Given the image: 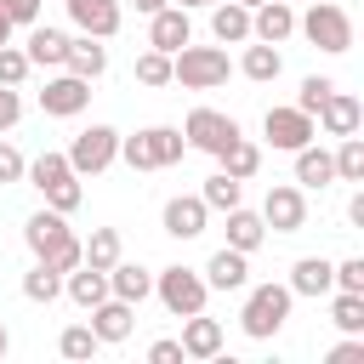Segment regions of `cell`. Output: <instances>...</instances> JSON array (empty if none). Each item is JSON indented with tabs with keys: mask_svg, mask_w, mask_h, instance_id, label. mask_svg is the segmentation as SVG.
Returning <instances> with one entry per match:
<instances>
[{
	"mask_svg": "<svg viewBox=\"0 0 364 364\" xmlns=\"http://www.w3.org/2000/svg\"><path fill=\"white\" fill-rule=\"evenodd\" d=\"M23 245L34 250V262H51L57 273H68V267H80V239L68 233V216L63 210H34L28 222H23Z\"/></svg>",
	"mask_w": 364,
	"mask_h": 364,
	"instance_id": "6da1fadb",
	"label": "cell"
},
{
	"mask_svg": "<svg viewBox=\"0 0 364 364\" xmlns=\"http://www.w3.org/2000/svg\"><path fill=\"white\" fill-rule=\"evenodd\" d=\"M63 296H68L74 307H85V313H91V307H97V301L108 296V273H102V267H85V262H80V267H68V273H63Z\"/></svg>",
	"mask_w": 364,
	"mask_h": 364,
	"instance_id": "cb8c5ba5",
	"label": "cell"
},
{
	"mask_svg": "<svg viewBox=\"0 0 364 364\" xmlns=\"http://www.w3.org/2000/svg\"><path fill=\"white\" fill-rule=\"evenodd\" d=\"M28 80V57L17 46H0V85H23Z\"/></svg>",
	"mask_w": 364,
	"mask_h": 364,
	"instance_id": "ab89813d",
	"label": "cell"
},
{
	"mask_svg": "<svg viewBox=\"0 0 364 364\" xmlns=\"http://www.w3.org/2000/svg\"><path fill=\"white\" fill-rule=\"evenodd\" d=\"M216 159H222V171H228V176H239V182H250V176L262 171V148H256V142H245V136H233Z\"/></svg>",
	"mask_w": 364,
	"mask_h": 364,
	"instance_id": "f1b7e54d",
	"label": "cell"
},
{
	"mask_svg": "<svg viewBox=\"0 0 364 364\" xmlns=\"http://www.w3.org/2000/svg\"><path fill=\"white\" fill-rule=\"evenodd\" d=\"M171 6H182V11H188V6H216V0H171Z\"/></svg>",
	"mask_w": 364,
	"mask_h": 364,
	"instance_id": "f907efd6",
	"label": "cell"
},
{
	"mask_svg": "<svg viewBox=\"0 0 364 364\" xmlns=\"http://www.w3.org/2000/svg\"><path fill=\"white\" fill-rule=\"evenodd\" d=\"M23 176L46 193V188H57V182H63V176H74V171H68V154H51V148H46L40 159H28V171H23Z\"/></svg>",
	"mask_w": 364,
	"mask_h": 364,
	"instance_id": "e575fe53",
	"label": "cell"
},
{
	"mask_svg": "<svg viewBox=\"0 0 364 364\" xmlns=\"http://www.w3.org/2000/svg\"><path fill=\"white\" fill-rule=\"evenodd\" d=\"M6 347H11V336H6V324H0V358H6Z\"/></svg>",
	"mask_w": 364,
	"mask_h": 364,
	"instance_id": "816d5d0a",
	"label": "cell"
},
{
	"mask_svg": "<svg viewBox=\"0 0 364 364\" xmlns=\"http://www.w3.org/2000/svg\"><path fill=\"white\" fill-rule=\"evenodd\" d=\"M182 136H188V148H199V154L216 159V154H222L233 136H245V131H239V119L222 114V108H193V114L182 119Z\"/></svg>",
	"mask_w": 364,
	"mask_h": 364,
	"instance_id": "ba28073f",
	"label": "cell"
},
{
	"mask_svg": "<svg viewBox=\"0 0 364 364\" xmlns=\"http://www.w3.org/2000/svg\"><path fill=\"white\" fill-rule=\"evenodd\" d=\"M324 358H330V364H364V336H347V341L330 347Z\"/></svg>",
	"mask_w": 364,
	"mask_h": 364,
	"instance_id": "ee69618b",
	"label": "cell"
},
{
	"mask_svg": "<svg viewBox=\"0 0 364 364\" xmlns=\"http://www.w3.org/2000/svg\"><path fill=\"white\" fill-rule=\"evenodd\" d=\"M205 284H210V290H245V284H250V256L233 250V245H222V250L205 262Z\"/></svg>",
	"mask_w": 364,
	"mask_h": 364,
	"instance_id": "d6986e66",
	"label": "cell"
},
{
	"mask_svg": "<svg viewBox=\"0 0 364 364\" xmlns=\"http://www.w3.org/2000/svg\"><path fill=\"white\" fill-rule=\"evenodd\" d=\"M80 262H85V267H102V273H108V267L119 262V228H91V239L80 245Z\"/></svg>",
	"mask_w": 364,
	"mask_h": 364,
	"instance_id": "f546056e",
	"label": "cell"
},
{
	"mask_svg": "<svg viewBox=\"0 0 364 364\" xmlns=\"http://www.w3.org/2000/svg\"><path fill=\"white\" fill-rule=\"evenodd\" d=\"M119 159V131L114 125H85L74 142H68V171L74 176H97Z\"/></svg>",
	"mask_w": 364,
	"mask_h": 364,
	"instance_id": "52a82bcc",
	"label": "cell"
},
{
	"mask_svg": "<svg viewBox=\"0 0 364 364\" xmlns=\"http://www.w3.org/2000/svg\"><path fill=\"white\" fill-rule=\"evenodd\" d=\"M290 290H296V296H330V290H336V262L301 256V262L290 267Z\"/></svg>",
	"mask_w": 364,
	"mask_h": 364,
	"instance_id": "d4e9b609",
	"label": "cell"
},
{
	"mask_svg": "<svg viewBox=\"0 0 364 364\" xmlns=\"http://www.w3.org/2000/svg\"><path fill=\"white\" fill-rule=\"evenodd\" d=\"M199 199H205L210 210H233V205H245V182H239V176H228V171H216V176H205Z\"/></svg>",
	"mask_w": 364,
	"mask_h": 364,
	"instance_id": "d6a6232c",
	"label": "cell"
},
{
	"mask_svg": "<svg viewBox=\"0 0 364 364\" xmlns=\"http://www.w3.org/2000/svg\"><path fill=\"white\" fill-rule=\"evenodd\" d=\"M91 330H97V341L102 347H114V341H125L131 330H136V307L131 301H119V296H102L97 307H91V318H85Z\"/></svg>",
	"mask_w": 364,
	"mask_h": 364,
	"instance_id": "9a60e30c",
	"label": "cell"
},
{
	"mask_svg": "<svg viewBox=\"0 0 364 364\" xmlns=\"http://www.w3.org/2000/svg\"><path fill=\"white\" fill-rule=\"evenodd\" d=\"M23 296H28V301H57V296H63V273H57L51 262H34V267L23 273Z\"/></svg>",
	"mask_w": 364,
	"mask_h": 364,
	"instance_id": "836d02e7",
	"label": "cell"
},
{
	"mask_svg": "<svg viewBox=\"0 0 364 364\" xmlns=\"http://www.w3.org/2000/svg\"><path fill=\"white\" fill-rule=\"evenodd\" d=\"M262 131H267V142H273V148H284V154H296V148H307V142L318 136L313 114H301L296 102H284V108H267V114H262Z\"/></svg>",
	"mask_w": 364,
	"mask_h": 364,
	"instance_id": "9c48e42d",
	"label": "cell"
},
{
	"mask_svg": "<svg viewBox=\"0 0 364 364\" xmlns=\"http://www.w3.org/2000/svg\"><path fill=\"white\" fill-rule=\"evenodd\" d=\"M313 119L324 125V136H353V131L364 125V102H358L353 91H341V85H336V91L318 102V114H313Z\"/></svg>",
	"mask_w": 364,
	"mask_h": 364,
	"instance_id": "5bb4252c",
	"label": "cell"
},
{
	"mask_svg": "<svg viewBox=\"0 0 364 364\" xmlns=\"http://www.w3.org/2000/svg\"><path fill=\"white\" fill-rule=\"evenodd\" d=\"M347 222H353V228H364V193H353V205H347Z\"/></svg>",
	"mask_w": 364,
	"mask_h": 364,
	"instance_id": "7dc6e473",
	"label": "cell"
},
{
	"mask_svg": "<svg viewBox=\"0 0 364 364\" xmlns=\"http://www.w3.org/2000/svg\"><path fill=\"white\" fill-rule=\"evenodd\" d=\"M23 171H28V159L11 142H0V182H23Z\"/></svg>",
	"mask_w": 364,
	"mask_h": 364,
	"instance_id": "b9f144b4",
	"label": "cell"
},
{
	"mask_svg": "<svg viewBox=\"0 0 364 364\" xmlns=\"http://www.w3.org/2000/svg\"><path fill=\"white\" fill-rule=\"evenodd\" d=\"M97 347H102V341H97L91 324H68V330L57 336V353H63V358H91Z\"/></svg>",
	"mask_w": 364,
	"mask_h": 364,
	"instance_id": "d590c367",
	"label": "cell"
},
{
	"mask_svg": "<svg viewBox=\"0 0 364 364\" xmlns=\"http://www.w3.org/2000/svg\"><path fill=\"white\" fill-rule=\"evenodd\" d=\"M63 6H68V17H74L80 34H97V40H114L119 34V17H125L119 0H63Z\"/></svg>",
	"mask_w": 364,
	"mask_h": 364,
	"instance_id": "4fadbf2b",
	"label": "cell"
},
{
	"mask_svg": "<svg viewBox=\"0 0 364 364\" xmlns=\"http://www.w3.org/2000/svg\"><path fill=\"white\" fill-rule=\"evenodd\" d=\"M91 102V80H80V74H57V80H46V91H40V108L51 114V119H74L80 108Z\"/></svg>",
	"mask_w": 364,
	"mask_h": 364,
	"instance_id": "8fae6325",
	"label": "cell"
},
{
	"mask_svg": "<svg viewBox=\"0 0 364 364\" xmlns=\"http://www.w3.org/2000/svg\"><path fill=\"white\" fill-rule=\"evenodd\" d=\"M228 74H233V57H228V46H182V51H171V85H182V91H216V85H228Z\"/></svg>",
	"mask_w": 364,
	"mask_h": 364,
	"instance_id": "7a4b0ae2",
	"label": "cell"
},
{
	"mask_svg": "<svg viewBox=\"0 0 364 364\" xmlns=\"http://www.w3.org/2000/svg\"><path fill=\"white\" fill-rule=\"evenodd\" d=\"M131 6H136L142 17H154V11H159V6H171V0H131Z\"/></svg>",
	"mask_w": 364,
	"mask_h": 364,
	"instance_id": "681fc988",
	"label": "cell"
},
{
	"mask_svg": "<svg viewBox=\"0 0 364 364\" xmlns=\"http://www.w3.org/2000/svg\"><path fill=\"white\" fill-rule=\"evenodd\" d=\"M210 34H216V46H245V40H250V6L216 0V6H210Z\"/></svg>",
	"mask_w": 364,
	"mask_h": 364,
	"instance_id": "44dd1931",
	"label": "cell"
},
{
	"mask_svg": "<svg viewBox=\"0 0 364 364\" xmlns=\"http://www.w3.org/2000/svg\"><path fill=\"white\" fill-rule=\"evenodd\" d=\"M336 182H364V136H336Z\"/></svg>",
	"mask_w": 364,
	"mask_h": 364,
	"instance_id": "1f68e13d",
	"label": "cell"
},
{
	"mask_svg": "<svg viewBox=\"0 0 364 364\" xmlns=\"http://www.w3.org/2000/svg\"><path fill=\"white\" fill-rule=\"evenodd\" d=\"M108 296H119V301H148L154 296V273L142 267V262H114L108 267Z\"/></svg>",
	"mask_w": 364,
	"mask_h": 364,
	"instance_id": "603a6c76",
	"label": "cell"
},
{
	"mask_svg": "<svg viewBox=\"0 0 364 364\" xmlns=\"http://www.w3.org/2000/svg\"><path fill=\"white\" fill-rule=\"evenodd\" d=\"M148 358H154V364H182V341H171V336H159V341L148 347Z\"/></svg>",
	"mask_w": 364,
	"mask_h": 364,
	"instance_id": "f6af8a7d",
	"label": "cell"
},
{
	"mask_svg": "<svg viewBox=\"0 0 364 364\" xmlns=\"http://www.w3.org/2000/svg\"><path fill=\"white\" fill-rule=\"evenodd\" d=\"M11 28H17V23H11V11H6V0H0V46H11Z\"/></svg>",
	"mask_w": 364,
	"mask_h": 364,
	"instance_id": "c3c4849f",
	"label": "cell"
},
{
	"mask_svg": "<svg viewBox=\"0 0 364 364\" xmlns=\"http://www.w3.org/2000/svg\"><path fill=\"white\" fill-rule=\"evenodd\" d=\"M63 68L80 74V80H102V68H108V46H102L97 34H68V57H63Z\"/></svg>",
	"mask_w": 364,
	"mask_h": 364,
	"instance_id": "ffe728a7",
	"label": "cell"
},
{
	"mask_svg": "<svg viewBox=\"0 0 364 364\" xmlns=\"http://www.w3.org/2000/svg\"><path fill=\"white\" fill-rule=\"evenodd\" d=\"M136 80H142V85H171V57L148 46V51L136 57Z\"/></svg>",
	"mask_w": 364,
	"mask_h": 364,
	"instance_id": "8d00e7d4",
	"label": "cell"
},
{
	"mask_svg": "<svg viewBox=\"0 0 364 364\" xmlns=\"http://www.w3.org/2000/svg\"><path fill=\"white\" fill-rule=\"evenodd\" d=\"M296 34V6L290 0H262L250 11V40H267V46H284Z\"/></svg>",
	"mask_w": 364,
	"mask_h": 364,
	"instance_id": "e0dca14e",
	"label": "cell"
},
{
	"mask_svg": "<svg viewBox=\"0 0 364 364\" xmlns=\"http://www.w3.org/2000/svg\"><path fill=\"white\" fill-rule=\"evenodd\" d=\"M6 11H11V23H40V0H6Z\"/></svg>",
	"mask_w": 364,
	"mask_h": 364,
	"instance_id": "bcb514c9",
	"label": "cell"
},
{
	"mask_svg": "<svg viewBox=\"0 0 364 364\" xmlns=\"http://www.w3.org/2000/svg\"><path fill=\"white\" fill-rule=\"evenodd\" d=\"M290 301H296V290L290 284H256L250 296H245V313H239V330L250 336V341H273L279 330H284V318H290Z\"/></svg>",
	"mask_w": 364,
	"mask_h": 364,
	"instance_id": "277c9868",
	"label": "cell"
},
{
	"mask_svg": "<svg viewBox=\"0 0 364 364\" xmlns=\"http://www.w3.org/2000/svg\"><path fill=\"white\" fill-rule=\"evenodd\" d=\"M154 296H159V307L171 313V318H188V313H205V296H210V284H205V273H193V267H159L154 273Z\"/></svg>",
	"mask_w": 364,
	"mask_h": 364,
	"instance_id": "5b68a950",
	"label": "cell"
},
{
	"mask_svg": "<svg viewBox=\"0 0 364 364\" xmlns=\"http://www.w3.org/2000/svg\"><path fill=\"white\" fill-rule=\"evenodd\" d=\"M279 68H284V57H279V46H267V40H250V46H245V57H239V74H245V80H256V85H273V80H279Z\"/></svg>",
	"mask_w": 364,
	"mask_h": 364,
	"instance_id": "484cf974",
	"label": "cell"
},
{
	"mask_svg": "<svg viewBox=\"0 0 364 364\" xmlns=\"http://www.w3.org/2000/svg\"><path fill=\"white\" fill-rule=\"evenodd\" d=\"M80 199H85L80 176H63L57 188H46V205H51V210H63V216H68V210H80Z\"/></svg>",
	"mask_w": 364,
	"mask_h": 364,
	"instance_id": "f35d334b",
	"label": "cell"
},
{
	"mask_svg": "<svg viewBox=\"0 0 364 364\" xmlns=\"http://www.w3.org/2000/svg\"><path fill=\"white\" fill-rule=\"evenodd\" d=\"M330 324L347 336H364V296L358 290H330Z\"/></svg>",
	"mask_w": 364,
	"mask_h": 364,
	"instance_id": "4dcf8cb0",
	"label": "cell"
},
{
	"mask_svg": "<svg viewBox=\"0 0 364 364\" xmlns=\"http://www.w3.org/2000/svg\"><path fill=\"white\" fill-rule=\"evenodd\" d=\"M23 119V97H17V85H0V131H11Z\"/></svg>",
	"mask_w": 364,
	"mask_h": 364,
	"instance_id": "7bdbcfd3",
	"label": "cell"
},
{
	"mask_svg": "<svg viewBox=\"0 0 364 364\" xmlns=\"http://www.w3.org/2000/svg\"><path fill=\"white\" fill-rule=\"evenodd\" d=\"M188 40H193V23H188L182 6H159V11L148 17V46H154V51L171 57V51H182Z\"/></svg>",
	"mask_w": 364,
	"mask_h": 364,
	"instance_id": "2e32d148",
	"label": "cell"
},
{
	"mask_svg": "<svg viewBox=\"0 0 364 364\" xmlns=\"http://www.w3.org/2000/svg\"><path fill=\"white\" fill-rule=\"evenodd\" d=\"M262 222H267L273 233H301V228H307V193H301L296 182H273L267 199H262Z\"/></svg>",
	"mask_w": 364,
	"mask_h": 364,
	"instance_id": "30bf717a",
	"label": "cell"
},
{
	"mask_svg": "<svg viewBox=\"0 0 364 364\" xmlns=\"http://www.w3.org/2000/svg\"><path fill=\"white\" fill-rule=\"evenodd\" d=\"M182 154H188L182 125H148V131H136V136H119V159H125L131 171H165V165H176Z\"/></svg>",
	"mask_w": 364,
	"mask_h": 364,
	"instance_id": "3957f363",
	"label": "cell"
},
{
	"mask_svg": "<svg viewBox=\"0 0 364 364\" xmlns=\"http://www.w3.org/2000/svg\"><path fill=\"white\" fill-rule=\"evenodd\" d=\"M159 222H165V233H171V239H199V233H205V222H210V205H205L199 193H176V199H165Z\"/></svg>",
	"mask_w": 364,
	"mask_h": 364,
	"instance_id": "7c38bea8",
	"label": "cell"
},
{
	"mask_svg": "<svg viewBox=\"0 0 364 364\" xmlns=\"http://www.w3.org/2000/svg\"><path fill=\"white\" fill-rule=\"evenodd\" d=\"M336 290H358V296H364V256L336 262Z\"/></svg>",
	"mask_w": 364,
	"mask_h": 364,
	"instance_id": "60d3db41",
	"label": "cell"
},
{
	"mask_svg": "<svg viewBox=\"0 0 364 364\" xmlns=\"http://www.w3.org/2000/svg\"><path fill=\"white\" fill-rule=\"evenodd\" d=\"M23 57H28V68H63V57H68V34H63V28H46V23H34V28H28V46H23Z\"/></svg>",
	"mask_w": 364,
	"mask_h": 364,
	"instance_id": "7402d4cb",
	"label": "cell"
},
{
	"mask_svg": "<svg viewBox=\"0 0 364 364\" xmlns=\"http://www.w3.org/2000/svg\"><path fill=\"white\" fill-rule=\"evenodd\" d=\"M239 6H250V11H256V6H262V0H239Z\"/></svg>",
	"mask_w": 364,
	"mask_h": 364,
	"instance_id": "f5cc1de1",
	"label": "cell"
},
{
	"mask_svg": "<svg viewBox=\"0 0 364 364\" xmlns=\"http://www.w3.org/2000/svg\"><path fill=\"white\" fill-rule=\"evenodd\" d=\"M290 6H296V0H290Z\"/></svg>",
	"mask_w": 364,
	"mask_h": 364,
	"instance_id": "db71d44e",
	"label": "cell"
},
{
	"mask_svg": "<svg viewBox=\"0 0 364 364\" xmlns=\"http://www.w3.org/2000/svg\"><path fill=\"white\" fill-rule=\"evenodd\" d=\"M296 28H301L318 51H330V57L353 51V17H347V6H336V0H313L307 17H296Z\"/></svg>",
	"mask_w": 364,
	"mask_h": 364,
	"instance_id": "8992f818",
	"label": "cell"
},
{
	"mask_svg": "<svg viewBox=\"0 0 364 364\" xmlns=\"http://www.w3.org/2000/svg\"><path fill=\"white\" fill-rule=\"evenodd\" d=\"M262 239H267V222H262V210H245V205H233V210H228V245L250 256Z\"/></svg>",
	"mask_w": 364,
	"mask_h": 364,
	"instance_id": "83f0119b",
	"label": "cell"
},
{
	"mask_svg": "<svg viewBox=\"0 0 364 364\" xmlns=\"http://www.w3.org/2000/svg\"><path fill=\"white\" fill-rule=\"evenodd\" d=\"M228 341L222 318H205V313H188L182 318V358H216Z\"/></svg>",
	"mask_w": 364,
	"mask_h": 364,
	"instance_id": "ac0fdd59",
	"label": "cell"
},
{
	"mask_svg": "<svg viewBox=\"0 0 364 364\" xmlns=\"http://www.w3.org/2000/svg\"><path fill=\"white\" fill-rule=\"evenodd\" d=\"M330 91H336V80H330V74H307V80H301V91H296V108H301V114H318V102H324Z\"/></svg>",
	"mask_w": 364,
	"mask_h": 364,
	"instance_id": "74e56055",
	"label": "cell"
},
{
	"mask_svg": "<svg viewBox=\"0 0 364 364\" xmlns=\"http://www.w3.org/2000/svg\"><path fill=\"white\" fill-rule=\"evenodd\" d=\"M336 182V159H330V148H296V188H330Z\"/></svg>",
	"mask_w": 364,
	"mask_h": 364,
	"instance_id": "4316f807",
	"label": "cell"
}]
</instances>
